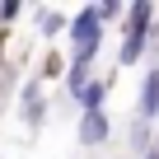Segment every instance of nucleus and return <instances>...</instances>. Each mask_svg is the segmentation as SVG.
Masks as SVG:
<instances>
[{"label":"nucleus","mask_w":159,"mask_h":159,"mask_svg":"<svg viewBox=\"0 0 159 159\" xmlns=\"http://www.w3.org/2000/svg\"><path fill=\"white\" fill-rule=\"evenodd\" d=\"M150 19H154V5H131V19H126V33H122V66H136L140 52H145V38H150Z\"/></svg>","instance_id":"f257e3e1"},{"label":"nucleus","mask_w":159,"mask_h":159,"mask_svg":"<svg viewBox=\"0 0 159 159\" xmlns=\"http://www.w3.org/2000/svg\"><path fill=\"white\" fill-rule=\"evenodd\" d=\"M98 42H103V24H98V14H94V5H89V10H80V14L70 19V47H75V61H94Z\"/></svg>","instance_id":"f03ea898"},{"label":"nucleus","mask_w":159,"mask_h":159,"mask_svg":"<svg viewBox=\"0 0 159 159\" xmlns=\"http://www.w3.org/2000/svg\"><path fill=\"white\" fill-rule=\"evenodd\" d=\"M108 131V112H80V145H103Z\"/></svg>","instance_id":"7ed1b4c3"},{"label":"nucleus","mask_w":159,"mask_h":159,"mask_svg":"<svg viewBox=\"0 0 159 159\" xmlns=\"http://www.w3.org/2000/svg\"><path fill=\"white\" fill-rule=\"evenodd\" d=\"M159 117V70H145V84H140V122Z\"/></svg>","instance_id":"20e7f679"},{"label":"nucleus","mask_w":159,"mask_h":159,"mask_svg":"<svg viewBox=\"0 0 159 159\" xmlns=\"http://www.w3.org/2000/svg\"><path fill=\"white\" fill-rule=\"evenodd\" d=\"M103 98H108V80H89L80 89V108L84 112H103Z\"/></svg>","instance_id":"39448f33"},{"label":"nucleus","mask_w":159,"mask_h":159,"mask_svg":"<svg viewBox=\"0 0 159 159\" xmlns=\"http://www.w3.org/2000/svg\"><path fill=\"white\" fill-rule=\"evenodd\" d=\"M89 84V61H70V70H66V89L80 98V89Z\"/></svg>","instance_id":"423d86ee"},{"label":"nucleus","mask_w":159,"mask_h":159,"mask_svg":"<svg viewBox=\"0 0 159 159\" xmlns=\"http://www.w3.org/2000/svg\"><path fill=\"white\" fill-rule=\"evenodd\" d=\"M38 28H42V38H56V33L66 28V19H61L56 10H42V14H38Z\"/></svg>","instance_id":"0eeeda50"},{"label":"nucleus","mask_w":159,"mask_h":159,"mask_svg":"<svg viewBox=\"0 0 159 159\" xmlns=\"http://www.w3.org/2000/svg\"><path fill=\"white\" fill-rule=\"evenodd\" d=\"M24 122H28V126H38V122H42V98H38V103H28V108H24Z\"/></svg>","instance_id":"6e6552de"}]
</instances>
